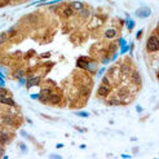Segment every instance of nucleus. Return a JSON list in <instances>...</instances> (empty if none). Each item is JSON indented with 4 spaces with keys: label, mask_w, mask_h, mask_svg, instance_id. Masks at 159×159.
Instances as JSON below:
<instances>
[{
    "label": "nucleus",
    "mask_w": 159,
    "mask_h": 159,
    "mask_svg": "<svg viewBox=\"0 0 159 159\" xmlns=\"http://www.w3.org/2000/svg\"><path fill=\"white\" fill-rule=\"evenodd\" d=\"M159 49V41L157 35H151L148 40V50L149 52H157Z\"/></svg>",
    "instance_id": "f257e3e1"
},
{
    "label": "nucleus",
    "mask_w": 159,
    "mask_h": 159,
    "mask_svg": "<svg viewBox=\"0 0 159 159\" xmlns=\"http://www.w3.org/2000/svg\"><path fill=\"white\" fill-rule=\"evenodd\" d=\"M109 92H110V84H102V85L98 88V91H97V93H98L100 96H107Z\"/></svg>",
    "instance_id": "f03ea898"
},
{
    "label": "nucleus",
    "mask_w": 159,
    "mask_h": 159,
    "mask_svg": "<svg viewBox=\"0 0 159 159\" xmlns=\"http://www.w3.org/2000/svg\"><path fill=\"white\" fill-rule=\"evenodd\" d=\"M39 81H40V78H39V77H30V78L27 79V88H31L33 85L38 84Z\"/></svg>",
    "instance_id": "7ed1b4c3"
},
{
    "label": "nucleus",
    "mask_w": 159,
    "mask_h": 159,
    "mask_svg": "<svg viewBox=\"0 0 159 159\" xmlns=\"http://www.w3.org/2000/svg\"><path fill=\"white\" fill-rule=\"evenodd\" d=\"M136 14H137L138 17H142V18H145V17H148V16L150 14V9H149V8L140 9V10H137V12H136Z\"/></svg>",
    "instance_id": "20e7f679"
},
{
    "label": "nucleus",
    "mask_w": 159,
    "mask_h": 159,
    "mask_svg": "<svg viewBox=\"0 0 159 159\" xmlns=\"http://www.w3.org/2000/svg\"><path fill=\"white\" fill-rule=\"evenodd\" d=\"M105 36H106L107 39H113V38H115V36H117V30H114V29H109V30H106Z\"/></svg>",
    "instance_id": "39448f33"
},
{
    "label": "nucleus",
    "mask_w": 159,
    "mask_h": 159,
    "mask_svg": "<svg viewBox=\"0 0 159 159\" xmlns=\"http://www.w3.org/2000/svg\"><path fill=\"white\" fill-rule=\"evenodd\" d=\"M49 96H50V91H49V89H43L41 93L39 94V97H41L43 101H47V100L49 98Z\"/></svg>",
    "instance_id": "423d86ee"
},
{
    "label": "nucleus",
    "mask_w": 159,
    "mask_h": 159,
    "mask_svg": "<svg viewBox=\"0 0 159 159\" xmlns=\"http://www.w3.org/2000/svg\"><path fill=\"white\" fill-rule=\"evenodd\" d=\"M60 100H61L60 94H52V93H50V96H49V98H48V101H50L52 104H58Z\"/></svg>",
    "instance_id": "0eeeda50"
},
{
    "label": "nucleus",
    "mask_w": 159,
    "mask_h": 159,
    "mask_svg": "<svg viewBox=\"0 0 159 159\" xmlns=\"http://www.w3.org/2000/svg\"><path fill=\"white\" fill-rule=\"evenodd\" d=\"M0 102L7 104V105H10V106H14V105H16V104H14V101H13L12 98H9V97H4L3 100H0Z\"/></svg>",
    "instance_id": "6e6552de"
},
{
    "label": "nucleus",
    "mask_w": 159,
    "mask_h": 159,
    "mask_svg": "<svg viewBox=\"0 0 159 159\" xmlns=\"http://www.w3.org/2000/svg\"><path fill=\"white\" fill-rule=\"evenodd\" d=\"M71 8L80 10V9H83V4H81L80 1H73V3H71Z\"/></svg>",
    "instance_id": "1a4fd4ad"
},
{
    "label": "nucleus",
    "mask_w": 159,
    "mask_h": 159,
    "mask_svg": "<svg viewBox=\"0 0 159 159\" xmlns=\"http://www.w3.org/2000/svg\"><path fill=\"white\" fill-rule=\"evenodd\" d=\"M63 16H65V17H70V16H73V8H71V7L65 8V9H63Z\"/></svg>",
    "instance_id": "9d476101"
},
{
    "label": "nucleus",
    "mask_w": 159,
    "mask_h": 159,
    "mask_svg": "<svg viewBox=\"0 0 159 159\" xmlns=\"http://www.w3.org/2000/svg\"><path fill=\"white\" fill-rule=\"evenodd\" d=\"M9 141V136L8 135H1L0 136V142L1 144H5V142H8Z\"/></svg>",
    "instance_id": "9b49d317"
},
{
    "label": "nucleus",
    "mask_w": 159,
    "mask_h": 159,
    "mask_svg": "<svg viewBox=\"0 0 159 159\" xmlns=\"http://www.w3.org/2000/svg\"><path fill=\"white\" fill-rule=\"evenodd\" d=\"M4 97H7V91L4 88H0V100H3Z\"/></svg>",
    "instance_id": "f8f14e48"
},
{
    "label": "nucleus",
    "mask_w": 159,
    "mask_h": 159,
    "mask_svg": "<svg viewBox=\"0 0 159 159\" xmlns=\"http://www.w3.org/2000/svg\"><path fill=\"white\" fill-rule=\"evenodd\" d=\"M14 77H16V78H18V79H21V78L23 77V71H21V70L16 71V73H14Z\"/></svg>",
    "instance_id": "ddd939ff"
},
{
    "label": "nucleus",
    "mask_w": 159,
    "mask_h": 159,
    "mask_svg": "<svg viewBox=\"0 0 159 159\" xmlns=\"http://www.w3.org/2000/svg\"><path fill=\"white\" fill-rule=\"evenodd\" d=\"M5 40H7V34H0V45L4 44Z\"/></svg>",
    "instance_id": "4468645a"
},
{
    "label": "nucleus",
    "mask_w": 159,
    "mask_h": 159,
    "mask_svg": "<svg viewBox=\"0 0 159 159\" xmlns=\"http://www.w3.org/2000/svg\"><path fill=\"white\" fill-rule=\"evenodd\" d=\"M133 80H135V81H136V83H140V75H138V74H137V73H135V74H133Z\"/></svg>",
    "instance_id": "2eb2a0df"
},
{
    "label": "nucleus",
    "mask_w": 159,
    "mask_h": 159,
    "mask_svg": "<svg viewBox=\"0 0 159 159\" xmlns=\"http://www.w3.org/2000/svg\"><path fill=\"white\" fill-rule=\"evenodd\" d=\"M80 14H81L83 17H87V16L89 14V12H88V10H84V9H80Z\"/></svg>",
    "instance_id": "dca6fc26"
},
{
    "label": "nucleus",
    "mask_w": 159,
    "mask_h": 159,
    "mask_svg": "<svg viewBox=\"0 0 159 159\" xmlns=\"http://www.w3.org/2000/svg\"><path fill=\"white\" fill-rule=\"evenodd\" d=\"M77 115H80V117H88L89 114H88V113H77Z\"/></svg>",
    "instance_id": "f3484780"
},
{
    "label": "nucleus",
    "mask_w": 159,
    "mask_h": 159,
    "mask_svg": "<svg viewBox=\"0 0 159 159\" xmlns=\"http://www.w3.org/2000/svg\"><path fill=\"white\" fill-rule=\"evenodd\" d=\"M127 23H128V29H132V27H133V22H132V21H128Z\"/></svg>",
    "instance_id": "a211bd4d"
},
{
    "label": "nucleus",
    "mask_w": 159,
    "mask_h": 159,
    "mask_svg": "<svg viewBox=\"0 0 159 159\" xmlns=\"http://www.w3.org/2000/svg\"><path fill=\"white\" fill-rule=\"evenodd\" d=\"M120 101L119 100H113V101H110V104H113V105H117V104H119Z\"/></svg>",
    "instance_id": "6ab92c4d"
},
{
    "label": "nucleus",
    "mask_w": 159,
    "mask_h": 159,
    "mask_svg": "<svg viewBox=\"0 0 159 159\" xmlns=\"http://www.w3.org/2000/svg\"><path fill=\"white\" fill-rule=\"evenodd\" d=\"M31 98H34V100L35 98H39V94H31Z\"/></svg>",
    "instance_id": "aec40b11"
},
{
    "label": "nucleus",
    "mask_w": 159,
    "mask_h": 159,
    "mask_svg": "<svg viewBox=\"0 0 159 159\" xmlns=\"http://www.w3.org/2000/svg\"><path fill=\"white\" fill-rule=\"evenodd\" d=\"M1 154H3V149L0 148V157H1Z\"/></svg>",
    "instance_id": "412c9836"
}]
</instances>
